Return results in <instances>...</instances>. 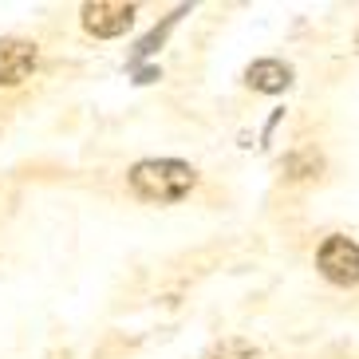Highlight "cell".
I'll list each match as a JSON object with an SVG mask.
<instances>
[{
	"mask_svg": "<svg viewBox=\"0 0 359 359\" xmlns=\"http://www.w3.org/2000/svg\"><path fill=\"white\" fill-rule=\"evenodd\" d=\"M127 182L142 201L166 205V201H182L198 186V170L190 162H178V158H147V162H135L130 166Z\"/></svg>",
	"mask_w": 359,
	"mask_h": 359,
	"instance_id": "1",
	"label": "cell"
},
{
	"mask_svg": "<svg viewBox=\"0 0 359 359\" xmlns=\"http://www.w3.org/2000/svg\"><path fill=\"white\" fill-rule=\"evenodd\" d=\"M316 269L339 288H351L359 285V245L351 237H327L316 253Z\"/></svg>",
	"mask_w": 359,
	"mask_h": 359,
	"instance_id": "2",
	"label": "cell"
},
{
	"mask_svg": "<svg viewBox=\"0 0 359 359\" xmlns=\"http://www.w3.org/2000/svg\"><path fill=\"white\" fill-rule=\"evenodd\" d=\"M135 24V4H123V0H91L83 4V28L99 40H115Z\"/></svg>",
	"mask_w": 359,
	"mask_h": 359,
	"instance_id": "3",
	"label": "cell"
},
{
	"mask_svg": "<svg viewBox=\"0 0 359 359\" xmlns=\"http://www.w3.org/2000/svg\"><path fill=\"white\" fill-rule=\"evenodd\" d=\"M36 43L28 40H0V87H20L36 72Z\"/></svg>",
	"mask_w": 359,
	"mask_h": 359,
	"instance_id": "4",
	"label": "cell"
},
{
	"mask_svg": "<svg viewBox=\"0 0 359 359\" xmlns=\"http://www.w3.org/2000/svg\"><path fill=\"white\" fill-rule=\"evenodd\" d=\"M245 79H249V87L261 91V95H280V91L292 83V67L280 64V60H257V64L245 72Z\"/></svg>",
	"mask_w": 359,
	"mask_h": 359,
	"instance_id": "5",
	"label": "cell"
},
{
	"mask_svg": "<svg viewBox=\"0 0 359 359\" xmlns=\"http://www.w3.org/2000/svg\"><path fill=\"white\" fill-rule=\"evenodd\" d=\"M205 359H261V351L253 344H245V339H222V344H213L205 351Z\"/></svg>",
	"mask_w": 359,
	"mask_h": 359,
	"instance_id": "6",
	"label": "cell"
},
{
	"mask_svg": "<svg viewBox=\"0 0 359 359\" xmlns=\"http://www.w3.org/2000/svg\"><path fill=\"white\" fill-rule=\"evenodd\" d=\"M288 178H316L320 174V158L316 154H292V158L285 162Z\"/></svg>",
	"mask_w": 359,
	"mask_h": 359,
	"instance_id": "7",
	"label": "cell"
},
{
	"mask_svg": "<svg viewBox=\"0 0 359 359\" xmlns=\"http://www.w3.org/2000/svg\"><path fill=\"white\" fill-rule=\"evenodd\" d=\"M355 48H359V36H355Z\"/></svg>",
	"mask_w": 359,
	"mask_h": 359,
	"instance_id": "8",
	"label": "cell"
}]
</instances>
